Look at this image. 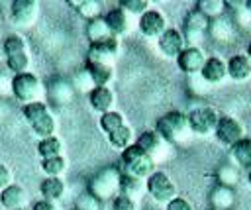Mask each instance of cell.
<instances>
[{
	"label": "cell",
	"mask_w": 251,
	"mask_h": 210,
	"mask_svg": "<svg viewBox=\"0 0 251 210\" xmlns=\"http://www.w3.org/2000/svg\"><path fill=\"white\" fill-rule=\"evenodd\" d=\"M104 20H106V24H108L112 35H116V37H122V35H126V33H129V29H131L129 14L124 12L120 6H118V8H112V10L104 16Z\"/></svg>",
	"instance_id": "20"
},
{
	"label": "cell",
	"mask_w": 251,
	"mask_h": 210,
	"mask_svg": "<svg viewBox=\"0 0 251 210\" xmlns=\"http://www.w3.org/2000/svg\"><path fill=\"white\" fill-rule=\"evenodd\" d=\"M120 51V37H110L106 41L100 43H92L86 51V61L88 63H104V65H112L114 59L118 57Z\"/></svg>",
	"instance_id": "13"
},
{
	"label": "cell",
	"mask_w": 251,
	"mask_h": 210,
	"mask_svg": "<svg viewBox=\"0 0 251 210\" xmlns=\"http://www.w3.org/2000/svg\"><path fill=\"white\" fill-rule=\"evenodd\" d=\"M247 181H249V184H251V171L247 173Z\"/></svg>",
	"instance_id": "47"
},
{
	"label": "cell",
	"mask_w": 251,
	"mask_h": 210,
	"mask_svg": "<svg viewBox=\"0 0 251 210\" xmlns=\"http://www.w3.org/2000/svg\"><path fill=\"white\" fill-rule=\"evenodd\" d=\"M155 157H151L149 153H145L139 145H129L122 151L120 155V173L126 177H133L139 181H147L155 171Z\"/></svg>",
	"instance_id": "1"
},
{
	"label": "cell",
	"mask_w": 251,
	"mask_h": 210,
	"mask_svg": "<svg viewBox=\"0 0 251 210\" xmlns=\"http://www.w3.org/2000/svg\"><path fill=\"white\" fill-rule=\"evenodd\" d=\"M212 210H216V208H212Z\"/></svg>",
	"instance_id": "50"
},
{
	"label": "cell",
	"mask_w": 251,
	"mask_h": 210,
	"mask_svg": "<svg viewBox=\"0 0 251 210\" xmlns=\"http://www.w3.org/2000/svg\"><path fill=\"white\" fill-rule=\"evenodd\" d=\"M12 181H14L12 171H10L6 165H2V163H0V192H2V190H6L10 184H14Z\"/></svg>",
	"instance_id": "42"
},
{
	"label": "cell",
	"mask_w": 251,
	"mask_h": 210,
	"mask_svg": "<svg viewBox=\"0 0 251 210\" xmlns=\"http://www.w3.org/2000/svg\"><path fill=\"white\" fill-rule=\"evenodd\" d=\"M155 131H157V133L161 135V139L167 141V143H182V141H186V137L190 135V128H188L186 114L180 112V110L165 112L161 118H157Z\"/></svg>",
	"instance_id": "2"
},
{
	"label": "cell",
	"mask_w": 251,
	"mask_h": 210,
	"mask_svg": "<svg viewBox=\"0 0 251 210\" xmlns=\"http://www.w3.org/2000/svg\"><path fill=\"white\" fill-rule=\"evenodd\" d=\"M210 27V20L200 12V10H190L186 12L184 20H182V37H184V45L186 47H200V43L204 41V33Z\"/></svg>",
	"instance_id": "8"
},
{
	"label": "cell",
	"mask_w": 251,
	"mask_h": 210,
	"mask_svg": "<svg viewBox=\"0 0 251 210\" xmlns=\"http://www.w3.org/2000/svg\"><path fill=\"white\" fill-rule=\"evenodd\" d=\"M196 10H200L208 20H216L224 14L226 10V2L224 0H198L196 2Z\"/></svg>",
	"instance_id": "33"
},
{
	"label": "cell",
	"mask_w": 251,
	"mask_h": 210,
	"mask_svg": "<svg viewBox=\"0 0 251 210\" xmlns=\"http://www.w3.org/2000/svg\"><path fill=\"white\" fill-rule=\"evenodd\" d=\"M145 188V181H139V179H133V177H126L122 175V181H120V194L135 200Z\"/></svg>",
	"instance_id": "32"
},
{
	"label": "cell",
	"mask_w": 251,
	"mask_h": 210,
	"mask_svg": "<svg viewBox=\"0 0 251 210\" xmlns=\"http://www.w3.org/2000/svg\"><path fill=\"white\" fill-rule=\"evenodd\" d=\"M245 6H247V10L251 12V0H245Z\"/></svg>",
	"instance_id": "46"
},
{
	"label": "cell",
	"mask_w": 251,
	"mask_h": 210,
	"mask_svg": "<svg viewBox=\"0 0 251 210\" xmlns=\"http://www.w3.org/2000/svg\"><path fill=\"white\" fill-rule=\"evenodd\" d=\"M233 29H235V27H233V20L224 18V16H220V18H216V20H210V27H208L210 35H212L216 41H222V43L231 41Z\"/></svg>",
	"instance_id": "25"
},
{
	"label": "cell",
	"mask_w": 251,
	"mask_h": 210,
	"mask_svg": "<svg viewBox=\"0 0 251 210\" xmlns=\"http://www.w3.org/2000/svg\"><path fill=\"white\" fill-rule=\"evenodd\" d=\"M114 102H116V96H114V90L110 86H94L88 92V104L100 116L106 114V112H112Z\"/></svg>",
	"instance_id": "16"
},
{
	"label": "cell",
	"mask_w": 251,
	"mask_h": 210,
	"mask_svg": "<svg viewBox=\"0 0 251 210\" xmlns=\"http://www.w3.org/2000/svg\"><path fill=\"white\" fill-rule=\"evenodd\" d=\"M0 26H2V16H0Z\"/></svg>",
	"instance_id": "49"
},
{
	"label": "cell",
	"mask_w": 251,
	"mask_h": 210,
	"mask_svg": "<svg viewBox=\"0 0 251 210\" xmlns=\"http://www.w3.org/2000/svg\"><path fill=\"white\" fill-rule=\"evenodd\" d=\"M47 96L51 98V102L55 104H69L75 96V88L69 80L63 79H55L51 80V84L47 86Z\"/></svg>",
	"instance_id": "21"
},
{
	"label": "cell",
	"mask_w": 251,
	"mask_h": 210,
	"mask_svg": "<svg viewBox=\"0 0 251 210\" xmlns=\"http://www.w3.org/2000/svg\"><path fill=\"white\" fill-rule=\"evenodd\" d=\"M0 204L4 210H20L27 204V192L20 184H10L6 190L0 192Z\"/></svg>",
	"instance_id": "19"
},
{
	"label": "cell",
	"mask_w": 251,
	"mask_h": 210,
	"mask_svg": "<svg viewBox=\"0 0 251 210\" xmlns=\"http://www.w3.org/2000/svg\"><path fill=\"white\" fill-rule=\"evenodd\" d=\"M86 37H88V41H90V45L92 43H100V41H106V39H110V37H116V35H112V31H110V27H108V24H106V20L100 16V18H94V20H90V22H86Z\"/></svg>",
	"instance_id": "26"
},
{
	"label": "cell",
	"mask_w": 251,
	"mask_h": 210,
	"mask_svg": "<svg viewBox=\"0 0 251 210\" xmlns=\"http://www.w3.org/2000/svg\"><path fill=\"white\" fill-rule=\"evenodd\" d=\"M229 155H231V161L239 169H245L249 173L251 171V137L245 135L235 145H231L229 147Z\"/></svg>",
	"instance_id": "22"
},
{
	"label": "cell",
	"mask_w": 251,
	"mask_h": 210,
	"mask_svg": "<svg viewBox=\"0 0 251 210\" xmlns=\"http://www.w3.org/2000/svg\"><path fill=\"white\" fill-rule=\"evenodd\" d=\"M2 49H4V57H6V65L14 75L27 73V69H29V51H27V45H25L22 35H18V33L8 35L2 43Z\"/></svg>",
	"instance_id": "5"
},
{
	"label": "cell",
	"mask_w": 251,
	"mask_h": 210,
	"mask_svg": "<svg viewBox=\"0 0 251 210\" xmlns=\"http://www.w3.org/2000/svg\"><path fill=\"white\" fill-rule=\"evenodd\" d=\"M41 171L47 177H59L67 171V159L63 155L59 157H49V159H41Z\"/></svg>",
	"instance_id": "35"
},
{
	"label": "cell",
	"mask_w": 251,
	"mask_h": 210,
	"mask_svg": "<svg viewBox=\"0 0 251 210\" xmlns=\"http://www.w3.org/2000/svg\"><path fill=\"white\" fill-rule=\"evenodd\" d=\"M39 192L45 200H51V202H57L59 198H63L65 194V183L63 179L59 177H45L39 184Z\"/></svg>",
	"instance_id": "27"
},
{
	"label": "cell",
	"mask_w": 251,
	"mask_h": 210,
	"mask_svg": "<svg viewBox=\"0 0 251 210\" xmlns=\"http://www.w3.org/2000/svg\"><path fill=\"white\" fill-rule=\"evenodd\" d=\"M165 141L161 139V135L155 131V130H143L141 133H137L135 137V145H139L145 153H149L151 157H155V153L161 149Z\"/></svg>",
	"instance_id": "28"
},
{
	"label": "cell",
	"mask_w": 251,
	"mask_h": 210,
	"mask_svg": "<svg viewBox=\"0 0 251 210\" xmlns=\"http://www.w3.org/2000/svg\"><path fill=\"white\" fill-rule=\"evenodd\" d=\"M157 45H159V51L169 59H173V57L176 59L180 55V51L186 47L184 37H182L180 29H176V27H167L165 33L157 39Z\"/></svg>",
	"instance_id": "15"
},
{
	"label": "cell",
	"mask_w": 251,
	"mask_h": 210,
	"mask_svg": "<svg viewBox=\"0 0 251 210\" xmlns=\"http://www.w3.org/2000/svg\"><path fill=\"white\" fill-rule=\"evenodd\" d=\"M200 77L204 82L208 84H220L227 79V65L222 57H208L202 71H200Z\"/></svg>",
	"instance_id": "17"
},
{
	"label": "cell",
	"mask_w": 251,
	"mask_h": 210,
	"mask_svg": "<svg viewBox=\"0 0 251 210\" xmlns=\"http://www.w3.org/2000/svg\"><path fill=\"white\" fill-rule=\"evenodd\" d=\"M235 202V192L231 186H224V184H216L210 190V204L216 210H229Z\"/></svg>",
	"instance_id": "23"
},
{
	"label": "cell",
	"mask_w": 251,
	"mask_h": 210,
	"mask_svg": "<svg viewBox=\"0 0 251 210\" xmlns=\"http://www.w3.org/2000/svg\"><path fill=\"white\" fill-rule=\"evenodd\" d=\"M214 135H216V139L222 145L231 147L239 139L245 137V130H243V124L237 118H233V116H220L218 124H216V130H214Z\"/></svg>",
	"instance_id": "10"
},
{
	"label": "cell",
	"mask_w": 251,
	"mask_h": 210,
	"mask_svg": "<svg viewBox=\"0 0 251 210\" xmlns=\"http://www.w3.org/2000/svg\"><path fill=\"white\" fill-rule=\"evenodd\" d=\"M206 59L208 57L202 51V47H184L176 57V65L184 75H200Z\"/></svg>",
	"instance_id": "14"
},
{
	"label": "cell",
	"mask_w": 251,
	"mask_h": 210,
	"mask_svg": "<svg viewBox=\"0 0 251 210\" xmlns=\"http://www.w3.org/2000/svg\"><path fill=\"white\" fill-rule=\"evenodd\" d=\"M31 210H59V208H57V204H55V202L41 198V200H37V202L33 204V208H31Z\"/></svg>",
	"instance_id": "43"
},
{
	"label": "cell",
	"mask_w": 251,
	"mask_h": 210,
	"mask_svg": "<svg viewBox=\"0 0 251 210\" xmlns=\"http://www.w3.org/2000/svg\"><path fill=\"white\" fill-rule=\"evenodd\" d=\"M37 153L41 159H49V157H59L63 153V143L57 135L51 137H43L37 141Z\"/></svg>",
	"instance_id": "30"
},
{
	"label": "cell",
	"mask_w": 251,
	"mask_h": 210,
	"mask_svg": "<svg viewBox=\"0 0 251 210\" xmlns=\"http://www.w3.org/2000/svg\"><path fill=\"white\" fill-rule=\"evenodd\" d=\"M112 210H137V204H135V200H131L124 194H118L112 200Z\"/></svg>",
	"instance_id": "40"
},
{
	"label": "cell",
	"mask_w": 251,
	"mask_h": 210,
	"mask_svg": "<svg viewBox=\"0 0 251 210\" xmlns=\"http://www.w3.org/2000/svg\"><path fill=\"white\" fill-rule=\"evenodd\" d=\"M39 16V4L35 0H14L10 4V18L14 26L18 27H31L37 22Z\"/></svg>",
	"instance_id": "11"
},
{
	"label": "cell",
	"mask_w": 251,
	"mask_h": 210,
	"mask_svg": "<svg viewBox=\"0 0 251 210\" xmlns=\"http://www.w3.org/2000/svg\"><path fill=\"white\" fill-rule=\"evenodd\" d=\"M165 210H194V206H192V202H188L186 198L176 196V198H173L169 204H165Z\"/></svg>",
	"instance_id": "41"
},
{
	"label": "cell",
	"mask_w": 251,
	"mask_h": 210,
	"mask_svg": "<svg viewBox=\"0 0 251 210\" xmlns=\"http://www.w3.org/2000/svg\"><path fill=\"white\" fill-rule=\"evenodd\" d=\"M75 210H102V200H98L88 190L78 194L75 200Z\"/></svg>",
	"instance_id": "38"
},
{
	"label": "cell",
	"mask_w": 251,
	"mask_h": 210,
	"mask_svg": "<svg viewBox=\"0 0 251 210\" xmlns=\"http://www.w3.org/2000/svg\"><path fill=\"white\" fill-rule=\"evenodd\" d=\"M120 181L122 173L118 167H106L98 171L90 181H88V192L94 194L98 200H114L120 194Z\"/></svg>",
	"instance_id": "4"
},
{
	"label": "cell",
	"mask_w": 251,
	"mask_h": 210,
	"mask_svg": "<svg viewBox=\"0 0 251 210\" xmlns=\"http://www.w3.org/2000/svg\"><path fill=\"white\" fill-rule=\"evenodd\" d=\"M245 55L251 59V41H249V45H247V51H245Z\"/></svg>",
	"instance_id": "45"
},
{
	"label": "cell",
	"mask_w": 251,
	"mask_h": 210,
	"mask_svg": "<svg viewBox=\"0 0 251 210\" xmlns=\"http://www.w3.org/2000/svg\"><path fill=\"white\" fill-rule=\"evenodd\" d=\"M98 124H100V128H102V131L108 135V133L116 131L118 128L126 126V120H124L122 112H118V110H112V112H106V114H102Z\"/></svg>",
	"instance_id": "34"
},
{
	"label": "cell",
	"mask_w": 251,
	"mask_h": 210,
	"mask_svg": "<svg viewBox=\"0 0 251 210\" xmlns=\"http://www.w3.org/2000/svg\"><path fill=\"white\" fill-rule=\"evenodd\" d=\"M218 118H220V114H218L212 106H194V108L188 110V114H186L190 133H194V135H208V133H214L216 124H218Z\"/></svg>",
	"instance_id": "9"
},
{
	"label": "cell",
	"mask_w": 251,
	"mask_h": 210,
	"mask_svg": "<svg viewBox=\"0 0 251 210\" xmlns=\"http://www.w3.org/2000/svg\"><path fill=\"white\" fill-rule=\"evenodd\" d=\"M8 92H12V79H8L6 75H0V96H6Z\"/></svg>",
	"instance_id": "44"
},
{
	"label": "cell",
	"mask_w": 251,
	"mask_h": 210,
	"mask_svg": "<svg viewBox=\"0 0 251 210\" xmlns=\"http://www.w3.org/2000/svg\"><path fill=\"white\" fill-rule=\"evenodd\" d=\"M20 210H29V208H20Z\"/></svg>",
	"instance_id": "48"
},
{
	"label": "cell",
	"mask_w": 251,
	"mask_h": 210,
	"mask_svg": "<svg viewBox=\"0 0 251 210\" xmlns=\"http://www.w3.org/2000/svg\"><path fill=\"white\" fill-rule=\"evenodd\" d=\"M118 6L124 12H127L129 16H137V18H141L147 10H151V2L149 0H120Z\"/></svg>",
	"instance_id": "37"
},
{
	"label": "cell",
	"mask_w": 251,
	"mask_h": 210,
	"mask_svg": "<svg viewBox=\"0 0 251 210\" xmlns=\"http://www.w3.org/2000/svg\"><path fill=\"white\" fill-rule=\"evenodd\" d=\"M145 192L159 204H169L173 198H176V184L171 179L167 171L157 169L147 181H145Z\"/></svg>",
	"instance_id": "7"
},
{
	"label": "cell",
	"mask_w": 251,
	"mask_h": 210,
	"mask_svg": "<svg viewBox=\"0 0 251 210\" xmlns=\"http://www.w3.org/2000/svg\"><path fill=\"white\" fill-rule=\"evenodd\" d=\"M24 118L29 124L31 131L43 139V137H51L55 135L57 130V122L55 116L51 114L49 106L45 102H33V104H25L24 106Z\"/></svg>",
	"instance_id": "3"
},
{
	"label": "cell",
	"mask_w": 251,
	"mask_h": 210,
	"mask_svg": "<svg viewBox=\"0 0 251 210\" xmlns=\"http://www.w3.org/2000/svg\"><path fill=\"white\" fill-rule=\"evenodd\" d=\"M216 177H218V184L231 186V188H233V184H237V181H239V173H237L235 165H231V163L220 165L218 171H216Z\"/></svg>",
	"instance_id": "36"
},
{
	"label": "cell",
	"mask_w": 251,
	"mask_h": 210,
	"mask_svg": "<svg viewBox=\"0 0 251 210\" xmlns=\"http://www.w3.org/2000/svg\"><path fill=\"white\" fill-rule=\"evenodd\" d=\"M108 141H110V145H112V147H116V149H122V151H124L126 147H129V145H133V143H135V137H133L131 128L126 124V126L118 128L116 131L108 133Z\"/></svg>",
	"instance_id": "29"
},
{
	"label": "cell",
	"mask_w": 251,
	"mask_h": 210,
	"mask_svg": "<svg viewBox=\"0 0 251 210\" xmlns=\"http://www.w3.org/2000/svg\"><path fill=\"white\" fill-rule=\"evenodd\" d=\"M86 73L90 75L94 86H108L114 80V67L112 65H104V63H88L84 65Z\"/></svg>",
	"instance_id": "24"
},
{
	"label": "cell",
	"mask_w": 251,
	"mask_h": 210,
	"mask_svg": "<svg viewBox=\"0 0 251 210\" xmlns=\"http://www.w3.org/2000/svg\"><path fill=\"white\" fill-rule=\"evenodd\" d=\"M12 94L16 100H20L24 106L33 102H43V84L33 73H22L12 77Z\"/></svg>",
	"instance_id": "6"
},
{
	"label": "cell",
	"mask_w": 251,
	"mask_h": 210,
	"mask_svg": "<svg viewBox=\"0 0 251 210\" xmlns=\"http://www.w3.org/2000/svg\"><path fill=\"white\" fill-rule=\"evenodd\" d=\"M137 27H139V31H141L145 37H157V39H159V37L165 33V29L169 27L167 16H165L161 10L151 8V10H147V12L137 20Z\"/></svg>",
	"instance_id": "12"
},
{
	"label": "cell",
	"mask_w": 251,
	"mask_h": 210,
	"mask_svg": "<svg viewBox=\"0 0 251 210\" xmlns=\"http://www.w3.org/2000/svg\"><path fill=\"white\" fill-rule=\"evenodd\" d=\"M71 84H73V88L78 90V92H90V90L94 88V82H92L90 75L86 73V69L75 73L73 79H71Z\"/></svg>",
	"instance_id": "39"
},
{
	"label": "cell",
	"mask_w": 251,
	"mask_h": 210,
	"mask_svg": "<svg viewBox=\"0 0 251 210\" xmlns=\"http://www.w3.org/2000/svg\"><path fill=\"white\" fill-rule=\"evenodd\" d=\"M71 6H75V10L78 12V16H82L86 22L94 20V18H100V2L98 0H69Z\"/></svg>",
	"instance_id": "31"
},
{
	"label": "cell",
	"mask_w": 251,
	"mask_h": 210,
	"mask_svg": "<svg viewBox=\"0 0 251 210\" xmlns=\"http://www.w3.org/2000/svg\"><path fill=\"white\" fill-rule=\"evenodd\" d=\"M227 77L235 82H245L251 79V59L245 53H235L227 61Z\"/></svg>",
	"instance_id": "18"
}]
</instances>
